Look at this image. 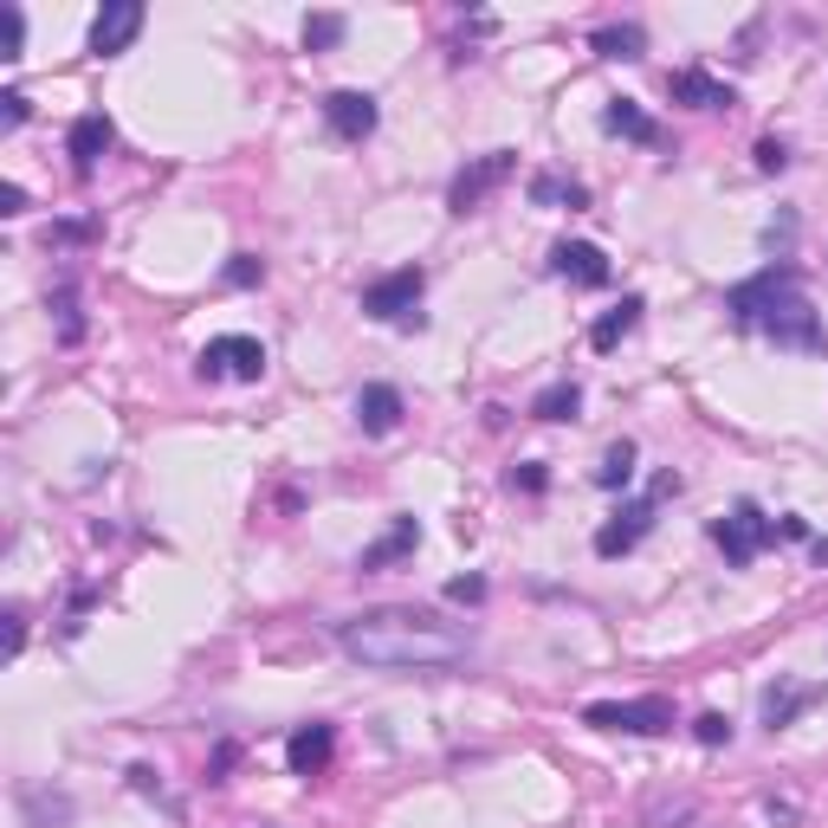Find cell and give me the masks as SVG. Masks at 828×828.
Here are the masks:
<instances>
[{
  "mask_svg": "<svg viewBox=\"0 0 828 828\" xmlns=\"http://www.w3.org/2000/svg\"><path fill=\"white\" fill-rule=\"evenodd\" d=\"M337 647L356 667H376V674H453L473 660V635L453 628L427 608H402L382 603L337 622Z\"/></svg>",
  "mask_w": 828,
  "mask_h": 828,
  "instance_id": "cell-1",
  "label": "cell"
},
{
  "mask_svg": "<svg viewBox=\"0 0 828 828\" xmlns=\"http://www.w3.org/2000/svg\"><path fill=\"white\" fill-rule=\"evenodd\" d=\"M725 311L738 331H757L777 350H822V324H816V304L802 299V272L796 265H764L757 279L725 292Z\"/></svg>",
  "mask_w": 828,
  "mask_h": 828,
  "instance_id": "cell-2",
  "label": "cell"
},
{
  "mask_svg": "<svg viewBox=\"0 0 828 828\" xmlns=\"http://www.w3.org/2000/svg\"><path fill=\"white\" fill-rule=\"evenodd\" d=\"M421 292H427V272H421V265H402V272H388V279H376V285H363V317L402 324V331H427Z\"/></svg>",
  "mask_w": 828,
  "mask_h": 828,
  "instance_id": "cell-3",
  "label": "cell"
},
{
  "mask_svg": "<svg viewBox=\"0 0 828 828\" xmlns=\"http://www.w3.org/2000/svg\"><path fill=\"white\" fill-rule=\"evenodd\" d=\"M583 725L622 731V738H660V731H674V699H660V693H647V699H596V706H583Z\"/></svg>",
  "mask_w": 828,
  "mask_h": 828,
  "instance_id": "cell-4",
  "label": "cell"
},
{
  "mask_svg": "<svg viewBox=\"0 0 828 828\" xmlns=\"http://www.w3.org/2000/svg\"><path fill=\"white\" fill-rule=\"evenodd\" d=\"M194 376H201V382H260L265 376V343L246 337V331L208 337V343H201V356H194Z\"/></svg>",
  "mask_w": 828,
  "mask_h": 828,
  "instance_id": "cell-5",
  "label": "cell"
},
{
  "mask_svg": "<svg viewBox=\"0 0 828 828\" xmlns=\"http://www.w3.org/2000/svg\"><path fill=\"white\" fill-rule=\"evenodd\" d=\"M713 544L725 551V564H731V569H745V564H757L764 544H777V518H764L757 498H738L731 518H713Z\"/></svg>",
  "mask_w": 828,
  "mask_h": 828,
  "instance_id": "cell-6",
  "label": "cell"
},
{
  "mask_svg": "<svg viewBox=\"0 0 828 828\" xmlns=\"http://www.w3.org/2000/svg\"><path fill=\"white\" fill-rule=\"evenodd\" d=\"M518 175V150H486V155H473L460 175H453V189H447V208L453 214H479L492 194L505 189Z\"/></svg>",
  "mask_w": 828,
  "mask_h": 828,
  "instance_id": "cell-7",
  "label": "cell"
},
{
  "mask_svg": "<svg viewBox=\"0 0 828 828\" xmlns=\"http://www.w3.org/2000/svg\"><path fill=\"white\" fill-rule=\"evenodd\" d=\"M828 699V686L822 679H770L764 693H757V718H764V731H790L796 718L809 713V706H822Z\"/></svg>",
  "mask_w": 828,
  "mask_h": 828,
  "instance_id": "cell-8",
  "label": "cell"
},
{
  "mask_svg": "<svg viewBox=\"0 0 828 828\" xmlns=\"http://www.w3.org/2000/svg\"><path fill=\"white\" fill-rule=\"evenodd\" d=\"M137 33H143V0H104L98 20H91V52L117 59V52L137 46Z\"/></svg>",
  "mask_w": 828,
  "mask_h": 828,
  "instance_id": "cell-9",
  "label": "cell"
},
{
  "mask_svg": "<svg viewBox=\"0 0 828 828\" xmlns=\"http://www.w3.org/2000/svg\"><path fill=\"white\" fill-rule=\"evenodd\" d=\"M654 512H660V498H647V492H640V498H628V505H622V512L596 531V557H628L640 537L654 531Z\"/></svg>",
  "mask_w": 828,
  "mask_h": 828,
  "instance_id": "cell-10",
  "label": "cell"
},
{
  "mask_svg": "<svg viewBox=\"0 0 828 828\" xmlns=\"http://www.w3.org/2000/svg\"><path fill=\"white\" fill-rule=\"evenodd\" d=\"M324 123H331V137H343V143H370L382 111H376L370 91H331V98H324Z\"/></svg>",
  "mask_w": 828,
  "mask_h": 828,
  "instance_id": "cell-11",
  "label": "cell"
},
{
  "mask_svg": "<svg viewBox=\"0 0 828 828\" xmlns=\"http://www.w3.org/2000/svg\"><path fill=\"white\" fill-rule=\"evenodd\" d=\"M551 272L569 279V285H583V292L608 285V260H603V246H589V240H557L551 246Z\"/></svg>",
  "mask_w": 828,
  "mask_h": 828,
  "instance_id": "cell-12",
  "label": "cell"
},
{
  "mask_svg": "<svg viewBox=\"0 0 828 828\" xmlns=\"http://www.w3.org/2000/svg\"><path fill=\"white\" fill-rule=\"evenodd\" d=\"M331 757H337V725H324V718H311V725H299V731L285 738V764H292V777H317Z\"/></svg>",
  "mask_w": 828,
  "mask_h": 828,
  "instance_id": "cell-13",
  "label": "cell"
},
{
  "mask_svg": "<svg viewBox=\"0 0 828 828\" xmlns=\"http://www.w3.org/2000/svg\"><path fill=\"white\" fill-rule=\"evenodd\" d=\"M667 98H674V104H686V111H731V104H738V91H731V84H718L713 72H699V65H686V72L667 78Z\"/></svg>",
  "mask_w": 828,
  "mask_h": 828,
  "instance_id": "cell-14",
  "label": "cell"
},
{
  "mask_svg": "<svg viewBox=\"0 0 828 828\" xmlns=\"http://www.w3.org/2000/svg\"><path fill=\"white\" fill-rule=\"evenodd\" d=\"M402 388H395V382H363V388H356V427H363V434H395V427H402Z\"/></svg>",
  "mask_w": 828,
  "mask_h": 828,
  "instance_id": "cell-15",
  "label": "cell"
},
{
  "mask_svg": "<svg viewBox=\"0 0 828 828\" xmlns=\"http://www.w3.org/2000/svg\"><path fill=\"white\" fill-rule=\"evenodd\" d=\"M111 143H117V123L104 111H84L72 130H65V155H72L78 175H91V169H98V155L111 150Z\"/></svg>",
  "mask_w": 828,
  "mask_h": 828,
  "instance_id": "cell-16",
  "label": "cell"
},
{
  "mask_svg": "<svg viewBox=\"0 0 828 828\" xmlns=\"http://www.w3.org/2000/svg\"><path fill=\"white\" fill-rule=\"evenodd\" d=\"M414 544H421V518H408V512H402V518H395V525L382 531L376 544H363V557H356V569L370 576V569H388V564H402V557H408Z\"/></svg>",
  "mask_w": 828,
  "mask_h": 828,
  "instance_id": "cell-17",
  "label": "cell"
},
{
  "mask_svg": "<svg viewBox=\"0 0 828 828\" xmlns=\"http://www.w3.org/2000/svg\"><path fill=\"white\" fill-rule=\"evenodd\" d=\"M603 130H608V137H628V143H640V150H654V143H660V123L640 111L635 98H608Z\"/></svg>",
  "mask_w": 828,
  "mask_h": 828,
  "instance_id": "cell-18",
  "label": "cell"
},
{
  "mask_svg": "<svg viewBox=\"0 0 828 828\" xmlns=\"http://www.w3.org/2000/svg\"><path fill=\"white\" fill-rule=\"evenodd\" d=\"M640 311H647V299H635V292L615 304V311H603V317L589 324V350H603V356H608V350H615V343H622V337L640 324Z\"/></svg>",
  "mask_w": 828,
  "mask_h": 828,
  "instance_id": "cell-19",
  "label": "cell"
},
{
  "mask_svg": "<svg viewBox=\"0 0 828 828\" xmlns=\"http://www.w3.org/2000/svg\"><path fill=\"white\" fill-rule=\"evenodd\" d=\"M20 816H27V828H65L72 822V796L65 790H20Z\"/></svg>",
  "mask_w": 828,
  "mask_h": 828,
  "instance_id": "cell-20",
  "label": "cell"
},
{
  "mask_svg": "<svg viewBox=\"0 0 828 828\" xmlns=\"http://www.w3.org/2000/svg\"><path fill=\"white\" fill-rule=\"evenodd\" d=\"M589 46H596L603 59H640V52H647V33H640L635 20H615V27H596Z\"/></svg>",
  "mask_w": 828,
  "mask_h": 828,
  "instance_id": "cell-21",
  "label": "cell"
},
{
  "mask_svg": "<svg viewBox=\"0 0 828 828\" xmlns=\"http://www.w3.org/2000/svg\"><path fill=\"white\" fill-rule=\"evenodd\" d=\"M531 201H537V208H589V189L544 169V175H531Z\"/></svg>",
  "mask_w": 828,
  "mask_h": 828,
  "instance_id": "cell-22",
  "label": "cell"
},
{
  "mask_svg": "<svg viewBox=\"0 0 828 828\" xmlns=\"http://www.w3.org/2000/svg\"><path fill=\"white\" fill-rule=\"evenodd\" d=\"M576 408H583V388H576V382H551V388L531 402L537 421H576Z\"/></svg>",
  "mask_w": 828,
  "mask_h": 828,
  "instance_id": "cell-23",
  "label": "cell"
},
{
  "mask_svg": "<svg viewBox=\"0 0 828 828\" xmlns=\"http://www.w3.org/2000/svg\"><path fill=\"white\" fill-rule=\"evenodd\" d=\"M350 20L343 13H304V52H337Z\"/></svg>",
  "mask_w": 828,
  "mask_h": 828,
  "instance_id": "cell-24",
  "label": "cell"
},
{
  "mask_svg": "<svg viewBox=\"0 0 828 828\" xmlns=\"http://www.w3.org/2000/svg\"><path fill=\"white\" fill-rule=\"evenodd\" d=\"M635 479V441H615V447L603 453V466H596V486L603 492H622Z\"/></svg>",
  "mask_w": 828,
  "mask_h": 828,
  "instance_id": "cell-25",
  "label": "cell"
},
{
  "mask_svg": "<svg viewBox=\"0 0 828 828\" xmlns=\"http://www.w3.org/2000/svg\"><path fill=\"white\" fill-rule=\"evenodd\" d=\"M46 304L59 311V343H78V337H84V317H78V292H72V285L46 292Z\"/></svg>",
  "mask_w": 828,
  "mask_h": 828,
  "instance_id": "cell-26",
  "label": "cell"
},
{
  "mask_svg": "<svg viewBox=\"0 0 828 828\" xmlns=\"http://www.w3.org/2000/svg\"><path fill=\"white\" fill-rule=\"evenodd\" d=\"M20 52H27V13L0 7V59H20Z\"/></svg>",
  "mask_w": 828,
  "mask_h": 828,
  "instance_id": "cell-27",
  "label": "cell"
},
{
  "mask_svg": "<svg viewBox=\"0 0 828 828\" xmlns=\"http://www.w3.org/2000/svg\"><path fill=\"white\" fill-rule=\"evenodd\" d=\"M260 279H265V260H260V253H233V260H226V285H233V292H253Z\"/></svg>",
  "mask_w": 828,
  "mask_h": 828,
  "instance_id": "cell-28",
  "label": "cell"
},
{
  "mask_svg": "<svg viewBox=\"0 0 828 828\" xmlns=\"http://www.w3.org/2000/svg\"><path fill=\"white\" fill-rule=\"evenodd\" d=\"M84 240H98L91 221H52L46 226V253H52V246H84Z\"/></svg>",
  "mask_w": 828,
  "mask_h": 828,
  "instance_id": "cell-29",
  "label": "cell"
},
{
  "mask_svg": "<svg viewBox=\"0 0 828 828\" xmlns=\"http://www.w3.org/2000/svg\"><path fill=\"white\" fill-rule=\"evenodd\" d=\"M693 738H699L706 751H718V745H731V718H725V713H699V718H693Z\"/></svg>",
  "mask_w": 828,
  "mask_h": 828,
  "instance_id": "cell-30",
  "label": "cell"
},
{
  "mask_svg": "<svg viewBox=\"0 0 828 828\" xmlns=\"http://www.w3.org/2000/svg\"><path fill=\"white\" fill-rule=\"evenodd\" d=\"M764 246H770L777 260L790 265V246H796V214H777V221L764 226Z\"/></svg>",
  "mask_w": 828,
  "mask_h": 828,
  "instance_id": "cell-31",
  "label": "cell"
},
{
  "mask_svg": "<svg viewBox=\"0 0 828 828\" xmlns=\"http://www.w3.org/2000/svg\"><path fill=\"white\" fill-rule=\"evenodd\" d=\"M757 169H764V175L790 169V143H784V137H764V143H757Z\"/></svg>",
  "mask_w": 828,
  "mask_h": 828,
  "instance_id": "cell-32",
  "label": "cell"
},
{
  "mask_svg": "<svg viewBox=\"0 0 828 828\" xmlns=\"http://www.w3.org/2000/svg\"><path fill=\"white\" fill-rule=\"evenodd\" d=\"M233 764H240V745H233V738H221V745H214V757H208V784H226V770H233Z\"/></svg>",
  "mask_w": 828,
  "mask_h": 828,
  "instance_id": "cell-33",
  "label": "cell"
},
{
  "mask_svg": "<svg viewBox=\"0 0 828 828\" xmlns=\"http://www.w3.org/2000/svg\"><path fill=\"white\" fill-rule=\"evenodd\" d=\"M27 117H33V104H27V91H7V98H0V130H20Z\"/></svg>",
  "mask_w": 828,
  "mask_h": 828,
  "instance_id": "cell-34",
  "label": "cell"
},
{
  "mask_svg": "<svg viewBox=\"0 0 828 828\" xmlns=\"http://www.w3.org/2000/svg\"><path fill=\"white\" fill-rule=\"evenodd\" d=\"M447 603H486V576H453Z\"/></svg>",
  "mask_w": 828,
  "mask_h": 828,
  "instance_id": "cell-35",
  "label": "cell"
},
{
  "mask_svg": "<svg viewBox=\"0 0 828 828\" xmlns=\"http://www.w3.org/2000/svg\"><path fill=\"white\" fill-rule=\"evenodd\" d=\"M551 486V473L537 466V460H525V466H512V492H544Z\"/></svg>",
  "mask_w": 828,
  "mask_h": 828,
  "instance_id": "cell-36",
  "label": "cell"
},
{
  "mask_svg": "<svg viewBox=\"0 0 828 828\" xmlns=\"http://www.w3.org/2000/svg\"><path fill=\"white\" fill-rule=\"evenodd\" d=\"M98 603V589H91V583H84V589H72V608H65V635H78V628H84V608Z\"/></svg>",
  "mask_w": 828,
  "mask_h": 828,
  "instance_id": "cell-37",
  "label": "cell"
},
{
  "mask_svg": "<svg viewBox=\"0 0 828 828\" xmlns=\"http://www.w3.org/2000/svg\"><path fill=\"white\" fill-rule=\"evenodd\" d=\"M679 486H686V479H679L674 466H667V473H654V486H647V498H660V505H667V498H679Z\"/></svg>",
  "mask_w": 828,
  "mask_h": 828,
  "instance_id": "cell-38",
  "label": "cell"
},
{
  "mask_svg": "<svg viewBox=\"0 0 828 828\" xmlns=\"http://www.w3.org/2000/svg\"><path fill=\"white\" fill-rule=\"evenodd\" d=\"M20 647H27V615L7 608V654H20Z\"/></svg>",
  "mask_w": 828,
  "mask_h": 828,
  "instance_id": "cell-39",
  "label": "cell"
},
{
  "mask_svg": "<svg viewBox=\"0 0 828 828\" xmlns=\"http://www.w3.org/2000/svg\"><path fill=\"white\" fill-rule=\"evenodd\" d=\"M130 790H143V796H162V777H155L150 764H137V770H130Z\"/></svg>",
  "mask_w": 828,
  "mask_h": 828,
  "instance_id": "cell-40",
  "label": "cell"
},
{
  "mask_svg": "<svg viewBox=\"0 0 828 828\" xmlns=\"http://www.w3.org/2000/svg\"><path fill=\"white\" fill-rule=\"evenodd\" d=\"M0 214H27V189H20V182L0 189Z\"/></svg>",
  "mask_w": 828,
  "mask_h": 828,
  "instance_id": "cell-41",
  "label": "cell"
},
{
  "mask_svg": "<svg viewBox=\"0 0 828 828\" xmlns=\"http://www.w3.org/2000/svg\"><path fill=\"white\" fill-rule=\"evenodd\" d=\"M777 537H790V544H802V537H809V518H777Z\"/></svg>",
  "mask_w": 828,
  "mask_h": 828,
  "instance_id": "cell-42",
  "label": "cell"
}]
</instances>
